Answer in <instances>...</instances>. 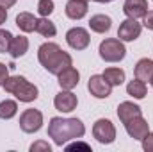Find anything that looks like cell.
Listing matches in <instances>:
<instances>
[{
  "instance_id": "obj_1",
  "label": "cell",
  "mask_w": 153,
  "mask_h": 152,
  "mask_svg": "<svg viewBox=\"0 0 153 152\" xmlns=\"http://www.w3.org/2000/svg\"><path fill=\"white\" fill-rule=\"evenodd\" d=\"M85 134V125L78 118H59L53 116L48 123V136L57 147L66 145L68 141L82 138Z\"/></svg>"
},
{
  "instance_id": "obj_2",
  "label": "cell",
  "mask_w": 153,
  "mask_h": 152,
  "mask_svg": "<svg viewBox=\"0 0 153 152\" xmlns=\"http://www.w3.org/2000/svg\"><path fill=\"white\" fill-rule=\"evenodd\" d=\"M38 59L41 66L53 75H59L62 70H66L68 66L73 65L71 56L68 52H64L57 43H52V41L43 43L38 48Z\"/></svg>"
},
{
  "instance_id": "obj_3",
  "label": "cell",
  "mask_w": 153,
  "mask_h": 152,
  "mask_svg": "<svg viewBox=\"0 0 153 152\" xmlns=\"http://www.w3.org/2000/svg\"><path fill=\"white\" fill-rule=\"evenodd\" d=\"M2 88H4L7 93H13L20 102H34V100L38 99V93H39L38 88L22 75L7 77V81L4 82Z\"/></svg>"
},
{
  "instance_id": "obj_4",
  "label": "cell",
  "mask_w": 153,
  "mask_h": 152,
  "mask_svg": "<svg viewBox=\"0 0 153 152\" xmlns=\"http://www.w3.org/2000/svg\"><path fill=\"white\" fill-rule=\"evenodd\" d=\"M98 52H100V57L107 63H119L126 56V48L123 41L117 38H107L105 41H102Z\"/></svg>"
},
{
  "instance_id": "obj_5",
  "label": "cell",
  "mask_w": 153,
  "mask_h": 152,
  "mask_svg": "<svg viewBox=\"0 0 153 152\" xmlns=\"http://www.w3.org/2000/svg\"><path fill=\"white\" fill-rule=\"evenodd\" d=\"M93 136H94L100 143H103V145L112 143V141L116 140L114 123H112L111 120H107V118H100V120H96L94 125H93Z\"/></svg>"
},
{
  "instance_id": "obj_6",
  "label": "cell",
  "mask_w": 153,
  "mask_h": 152,
  "mask_svg": "<svg viewBox=\"0 0 153 152\" xmlns=\"http://www.w3.org/2000/svg\"><path fill=\"white\" fill-rule=\"evenodd\" d=\"M41 125H43V114H41V111L34 109V108L25 109L20 116V127H22L23 132H29V134L38 132L41 129Z\"/></svg>"
},
{
  "instance_id": "obj_7",
  "label": "cell",
  "mask_w": 153,
  "mask_h": 152,
  "mask_svg": "<svg viewBox=\"0 0 153 152\" xmlns=\"http://www.w3.org/2000/svg\"><path fill=\"white\" fill-rule=\"evenodd\" d=\"M141 23L134 18H126L119 23V29H117V38L121 41H135V39L141 36Z\"/></svg>"
},
{
  "instance_id": "obj_8",
  "label": "cell",
  "mask_w": 153,
  "mask_h": 152,
  "mask_svg": "<svg viewBox=\"0 0 153 152\" xmlns=\"http://www.w3.org/2000/svg\"><path fill=\"white\" fill-rule=\"evenodd\" d=\"M66 41L73 50H85L89 47V32L84 27H73L66 32Z\"/></svg>"
},
{
  "instance_id": "obj_9",
  "label": "cell",
  "mask_w": 153,
  "mask_h": 152,
  "mask_svg": "<svg viewBox=\"0 0 153 152\" xmlns=\"http://www.w3.org/2000/svg\"><path fill=\"white\" fill-rule=\"evenodd\" d=\"M87 90L94 99H107L112 91V86L103 79V75H91L87 81Z\"/></svg>"
},
{
  "instance_id": "obj_10",
  "label": "cell",
  "mask_w": 153,
  "mask_h": 152,
  "mask_svg": "<svg viewBox=\"0 0 153 152\" xmlns=\"http://www.w3.org/2000/svg\"><path fill=\"white\" fill-rule=\"evenodd\" d=\"M76 104H78V99H76L75 93H71V90H62V91L57 93L55 99H53V106H55V109L61 111V113H70V111H73L76 108Z\"/></svg>"
},
{
  "instance_id": "obj_11",
  "label": "cell",
  "mask_w": 153,
  "mask_h": 152,
  "mask_svg": "<svg viewBox=\"0 0 153 152\" xmlns=\"http://www.w3.org/2000/svg\"><path fill=\"white\" fill-rule=\"evenodd\" d=\"M125 129H126L128 136L134 138V140H143V138L150 132V125H148V122L143 118V114H141V116H135V118H132V120H128V122L125 123Z\"/></svg>"
},
{
  "instance_id": "obj_12",
  "label": "cell",
  "mask_w": 153,
  "mask_h": 152,
  "mask_svg": "<svg viewBox=\"0 0 153 152\" xmlns=\"http://www.w3.org/2000/svg\"><path fill=\"white\" fill-rule=\"evenodd\" d=\"M123 13L126 14V18H143L148 13V0H125Z\"/></svg>"
},
{
  "instance_id": "obj_13",
  "label": "cell",
  "mask_w": 153,
  "mask_h": 152,
  "mask_svg": "<svg viewBox=\"0 0 153 152\" xmlns=\"http://www.w3.org/2000/svg\"><path fill=\"white\" fill-rule=\"evenodd\" d=\"M57 79H59V86L62 90H73L76 84H78V81H80V74H78L76 68H73V65H71L66 70H62L57 75Z\"/></svg>"
},
{
  "instance_id": "obj_14",
  "label": "cell",
  "mask_w": 153,
  "mask_h": 152,
  "mask_svg": "<svg viewBox=\"0 0 153 152\" xmlns=\"http://www.w3.org/2000/svg\"><path fill=\"white\" fill-rule=\"evenodd\" d=\"M87 14V0H68L66 16L71 20H82Z\"/></svg>"
},
{
  "instance_id": "obj_15",
  "label": "cell",
  "mask_w": 153,
  "mask_h": 152,
  "mask_svg": "<svg viewBox=\"0 0 153 152\" xmlns=\"http://www.w3.org/2000/svg\"><path fill=\"white\" fill-rule=\"evenodd\" d=\"M143 114V109L137 106V104H134V102H121L119 106H117V116H119V120L123 122V123H126L128 120H132V118H135V116H141Z\"/></svg>"
},
{
  "instance_id": "obj_16",
  "label": "cell",
  "mask_w": 153,
  "mask_h": 152,
  "mask_svg": "<svg viewBox=\"0 0 153 152\" xmlns=\"http://www.w3.org/2000/svg\"><path fill=\"white\" fill-rule=\"evenodd\" d=\"M89 27H91V31H94V32H98V34H105V32L111 31L112 20H111V16H107V14H94V16H91V20H89Z\"/></svg>"
},
{
  "instance_id": "obj_17",
  "label": "cell",
  "mask_w": 153,
  "mask_h": 152,
  "mask_svg": "<svg viewBox=\"0 0 153 152\" xmlns=\"http://www.w3.org/2000/svg\"><path fill=\"white\" fill-rule=\"evenodd\" d=\"M134 72H135V77H137V79H141V81H144V82L150 81L153 77V59H148V57L139 59Z\"/></svg>"
},
{
  "instance_id": "obj_18",
  "label": "cell",
  "mask_w": 153,
  "mask_h": 152,
  "mask_svg": "<svg viewBox=\"0 0 153 152\" xmlns=\"http://www.w3.org/2000/svg\"><path fill=\"white\" fill-rule=\"evenodd\" d=\"M126 93H128L130 97H134V99H137V100H141V99H144V97H146V93H148V88H146V82L135 77L134 81H130V82L126 84Z\"/></svg>"
},
{
  "instance_id": "obj_19",
  "label": "cell",
  "mask_w": 153,
  "mask_h": 152,
  "mask_svg": "<svg viewBox=\"0 0 153 152\" xmlns=\"http://www.w3.org/2000/svg\"><path fill=\"white\" fill-rule=\"evenodd\" d=\"M36 16L32 14V13H27V11H23V13H20L18 16H16V25L23 31V32H32V31H36Z\"/></svg>"
},
{
  "instance_id": "obj_20",
  "label": "cell",
  "mask_w": 153,
  "mask_h": 152,
  "mask_svg": "<svg viewBox=\"0 0 153 152\" xmlns=\"http://www.w3.org/2000/svg\"><path fill=\"white\" fill-rule=\"evenodd\" d=\"M36 32H39L45 38H53L57 34V29H55L53 22L48 20V16H41L36 20Z\"/></svg>"
},
{
  "instance_id": "obj_21",
  "label": "cell",
  "mask_w": 153,
  "mask_h": 152,
  "mask_svg": "<svg viewBox=\"0 0 153 152\" xmlns=\"http://www.w3.org/2000/svg\"><path fill=\"white\" fill-rule=\"evenodd\" d=\"M27 50H29V39L25 38V36H16V38H13V41H11V48H9V54H11L14 59L25 56Z\"/></svg>"
},
{
  "instance_id": "obj_22",
  "label": "cell",
  "mask_w": 153,
  "mask_h": 152,
  "mask_svg": "<svg viewBox=\"0 0 153 152\" xmlns=\"http://www.w3.org/2000/svg\"><path fill=\"white\" fill-rule=\"evenodd\" d=\"M102 75L111 86H121L125 82V70H121V68H114V66L107 68Z\"/></svg>"
},
{
  "instance_id": "obj_23",
  "label": "cell",
  "mask_w": 153,
  "mask_h": 152,
  "mask_svg": "<svg viewBox=\"0 0 153 152\" xmlns=\"http://www.w3.org/2000/svg\"><path fill=\"white\" fill-rule=\"evenodd\" d=\"M18 113V104L14 100H2L0 102V118L2 120H9Z\"/></svg>"
},
{
  "instance_id": "obj_24",
  "label": "cell",
  "mask_w": 153,
  "mask_h": 152,
  "mask_svg": "<svg viewBox=\"0 0 153 152\" xmlns=\"http://www.w3.org/2000/svg\"><path fill=\"white\" fill-rule=\"evenodd\" d=\"M13 38H14V36H13L9 31H5V29H0V54H5V52H9Z\"/></svg>"
},
{
  "instance_id": "obj_25",
  "label": "cell",
  "mask_w": 153,
  "mask_h": 152,
  "mask_svg": "<svg viewBox=\"0 0 153 152\" xmlns=\"http://www.w3.org/2000/svg\"><path fill=\"white\" fill-rule=\"evenodd\" d=\"M38 13L41 16H50L53 13V2L52 0H39L38 2Z\"/></svg>"
},
{
  "instance_id": "obj_26",
  "label": "cell",
  "mask_w": 153,
  "mask_h": 152,
  "mask_svg": "<svg viewBox=\"0 0 153 152\" xmlns=\"http://www.w3.org/2000/svg\"><path fill=\"white\" fill-rule=\"evenodd\" d=\"M64 149L70 152V150H87L91 152V147L87 143H82V141H76V143H70V145H64Z\"/></svg>"
},
{
  "instance_id": "obj_27",
  "label": "cell",
  "mask_w": 153,
  "mask_h": 152,
  "mask_svg": "<svg viewBox=\"0 0 153 152\" xmlns=\"http://www.w3.org/2000/svg\"><path fill=\"white\" fill-rule=\"evenodd\" d=\"M141 141H143V149H144V150L153 152V132H148Z\"/></svg>"
},
{
  "instance_id": "obj_28",
  "label": "cell",
  "mask_w": 153,
  "mask_h": 152,
  "mask_svg": "<svg viewBox=\"0 0 153 152\" xmlns=\"http://www.w3.org/2000/svg\"><path fill=\"white\" fill-rule=\"evenodd\" d=\"M38 150H45V152H50L52 147L46 143V141H36L34 145H30V152H38Z\"/></svg>"
},
{
  "instance_id": "obj_29",
  "label": "cell",
  "mask_w": 153,
  "mask_h": 152,
  "mask_svg": "<svg viewBox=\"0 0 153 152\" xmlns=\"http://www.w3.org/2000/svg\"><path fill=\"white\" fill-rule=\"evenodd\" d=\"M7 77H9V66L4 65V63H0V86H4V82L7 81Z\"/></svg>"
},
{
  "instance_id": "obj_30",
  "label": "cell",
  "mask_w": 153,
  "mask_h": 152,
  "mask_svg": "<svg viewBox=\"0 0 153 152\" xmlns=\"http://www.w3.org/2000/svg\"><path fill=\"white\" fill-rule=\"evenodd\" d=\"M143 18H144V27L150 29V31H153V11H148Z\"/></svg>"
},
{
  "instance_id": "obj_31",
  "label": "cell",
  "mask_w": 153,
  "mask_h": 152,
  "mask_svg": "<svg viewBox=\"0 0 153 152\" xmlns=\"http://www.w3.org/2000/svg\"><path fill=\"white\" fill-rule=\"evenodd\" d=\"M14 4H16V0H0V7H5V9L13 7Z\"/></svg>"
},
{
  "instance_id": "obj_32",
  "label": "cell",
  "mask_w": 153,
  "mask_h": 152,
  "mask_svg": "<svg viewBox=\"0 0 153 152\" xmlns=\"http://www.w3.org/2000/svg\"><path fill=\"white\" fill-rule=\"evenodd\" d=\"M5 20H7V9L5 7H0V25L5 23Z\"/></svg>"
},
{
  "instance_id": "obj_33",
  "label": "cell",
  "mask_w": 153,
  "mask_h": 152,
  "mask_svg": "<svg viewBox=\"0 0 153 152\" xmlns=\"http://www.w3.org/2000/svg\"><path fill=\"white\" fill-rule=\"evenodd\" d=\"M94 2H100V4H107V2H112V0H94Z\"/></svg>"
},
{
  "instance_id": "obj_34",
  "label": "cell",
  "mask_w": 153,
  "mask_h": 152,
  "mask_svg": "<svg viewBox=\"0 0 153 152\" xmlns=\"http://www.w3.org/2000/svg\"><path fill=\"white\" fill-rule=\"evenodd\" d=\"M150 84H152V88H153V77H152V79H150Z\"/></svg>"
}]
</instances>
